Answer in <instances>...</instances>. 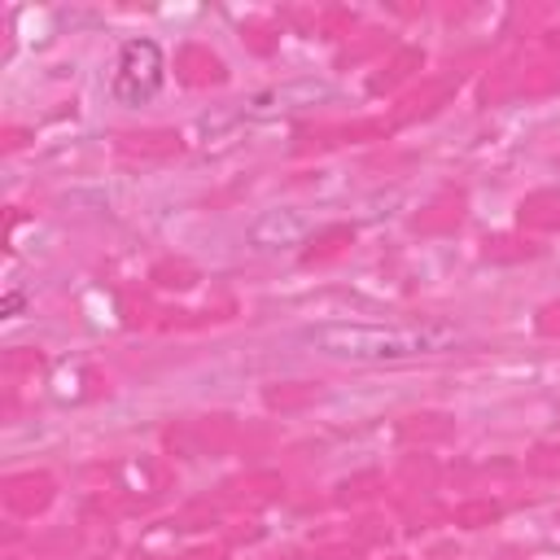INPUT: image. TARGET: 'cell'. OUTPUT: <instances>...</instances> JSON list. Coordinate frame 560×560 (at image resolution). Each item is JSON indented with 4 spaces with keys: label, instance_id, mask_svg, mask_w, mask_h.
<instances>
[{
    "label": "cell",
    "instance_id": "1",
    "mask_svg": "<svg viewBox=\"0 0 560 560\" xmlns=\"http://www.w3.org/2000/svg\"><path fill=\"white\" fill-rule=\"evenodd\" d=\"M302 341L332 359L389 363V359L433 354L442 341H451V332L446 328H398V324H315L302 332Z\"/></svg>",
    "mask_w": 560,
    "mask_h": 560
},
{
    "label": "cell",
    "instance_id": "3",
    "mask_svg": "<svg viewBox=\"0 0 560 560\" xmlns=\"http://www.w3.org/2000/svg\"><path fill=\"white\" fill-rule=\"evenodd\" d=\"M306 228H311V219L298 206H276L249 223V245L254 249H289L306 236Z\"/></svg>",
    "mask_w": 560,
    "mask_h": 560
},
{
    "label": "cell",
    "instance_id": "4",
    "mask_svg": "<svg viewBox=\"0 0 560 560\" xmlns=\"http://www.w3.org/2000/svg\"><path fill=\"white\" fill-rule=\"evenodd\" d=\"M328 96V83L319 79H289L280 88H267L258 96H249V114H289V109H302V105H315Z\"/></svg>",
    "mask_w": 560,
    "mask_h": 560
},
{
    "label": "cell",
    "instance_id": "2",
    "mask_svg": "<svg viewBox=\"0 0 560 560\" xmlns=\"http://www.w3.org/2000/svg\"><path fill=\"white\" fill-rule=\"evenodd\" d=\"M158 83H162V52H158V44H149V39H131V44L122 48V57H118L114 96L140 105V101H149V96L158 92Z\"/></svg>",
    "mask_w": 560,
    "mask_h": 560
}]
</instances>
